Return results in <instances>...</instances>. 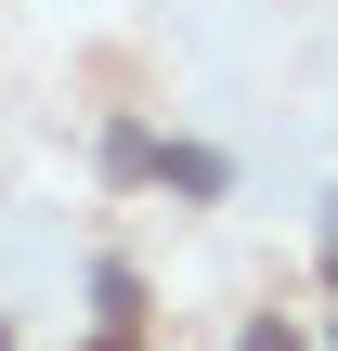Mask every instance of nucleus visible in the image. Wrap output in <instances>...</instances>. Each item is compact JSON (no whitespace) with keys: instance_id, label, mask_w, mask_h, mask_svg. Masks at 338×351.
<instances>
[{"instance_id":"1","label":"nucleus","mask_w":338,"mask_h":351,"mask_svg":"<svg viewBox=\"0 0 338 351\" xmlns=\"http://www.w3.org/2000/svg\"><path fill=\"white\" fill-rule=\"evenodd\" d=\"M248 351H313V339H300V326H248Z\"/></svg>"},{"instance_id":"2","label":"nucleus","mask_w":338,"mask_h":351,"mask_svg":"<svg viewBox=\"0 0 338 351\" xmlns=\"http://www.w3.org/2000/svg\"><path fill=\"white\" fill-rule=\"evenodd\" d=\"M326 261H338V195H326Z\"/></svg>"},{"instance_id":"3","label":"nucleus","mask_w":338,"mask_h":351,"mask_svg":"<svg viewBox=\"0 0 338 351\" xmlns=\"http://www.w3.org/2000/svg\"><path fill=\"white\" fill-rule=\"evenodd\" d=\"M0 351H13V339H0Z\"/></svg>"}]
</instances>
